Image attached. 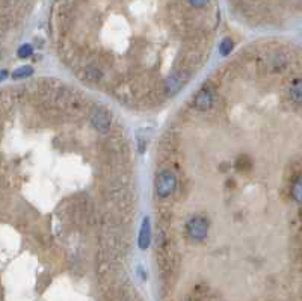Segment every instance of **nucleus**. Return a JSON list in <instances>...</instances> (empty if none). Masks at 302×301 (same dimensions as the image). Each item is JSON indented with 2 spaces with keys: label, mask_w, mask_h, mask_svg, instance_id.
<instances>
[{
  "label": "nucleus",
  "mask_w": 302,
  "mask_h": 301,
  "mask_svg": "<svg viewBox=\"0 0 302 301\" xmlns=\"http://www.w3.org/2000/svg\"><path fill=\"white\" fill-rule=\"evenodd\" d=\"M6 76H8V71H6V70H2V71H0V82L5 81Z\"/></svg>",
  "instance_id": "obj_15"
},
{
  "label": "nucleus",
  "mask_w": 302,
  "mask_h": 301,
  "mask_svg": "<svg viewBox=\"0 0 302 301\" xmlns=\"http://www.w3.org/2000/svg\"><path fill=\"white\" fill-rule=\"evenodd\" d=\"M17 55L19 58L21 59H26V58H30L32 55H34V47H32V44H21L19 47V50H17Z\"/></svg>",
  "instance_id": "obj_13"
},
{
  "label": "nucleus",
  "mask_w": 302,
  "mask_h": 301,
  "mask_svg": "<svg viewBox=\"0 0 302 301\" xmlns=\"http://www.w3.org/2000/svg\"><path fill=\"white\" fill-rule=\"evenodd\" d=\"M32 74H34V68H32L30 65H23V67H19L12 73V79H15V81H20V79L30 77Z\"/></svg>",
  "instance_id": "obj_11"
},
{
  "label": "nucleus",
  "mask_w": 302,
  "mask_h": 301,
  "mask_svg": "<svg viewBox=\"0 0 302 301\" xmlns=\"http://www.w3.org/2000/svg\"><path fill=\"white\" fill-rule=\"evenodd\" d=\"M179 186V180L176 172L169 168H162L156 172V179H154V188H156V194L161 200L169 198Z\"/></svg>",
  "instance_id": "obj_1"
},
{
  "label": "nucleus",
  "mask_w": 302,
  "mask_h": 301,
  "mask_svg": "<svg viewBox=\"0 0 302 301\" xmlns=\"http://www.w3.org/2000/svg\"><path fill=\"white\" fill-rule=\"evenodd\" d=\"M209 2L210 0H189L190 6H194V8H204Z\"/></svg>",
  "instance_id": "obj_14"
},
{
  "label": "nucleus",
  "mask_w": 302,
  "mask_h": 301,
  "mask_svg": "<svg viewBox=\"0 0 302 301\" xmlns=\"http://www.w3.org/2000/svg\"><path fill=\"white\" fill-rule=\"evenodd\" d=\"M194 108L200 112H209L210 109L215 108L216 103V89L210 82H205L201 85V88L194 94L192 99Z\"/></svg>",
  "instance_id": "obj_2"
},
{
  "label": "nucleus",
  "mask_w": 302,
  "mask_h": 301,
  "mask_svg": "<svg viewBox=\"0 0 302 301\" xmlns=\"http://www.w3.org/2000/svg\"><path fill=\"white\" fill-rule=\"evenodd\" d=\"M190 77H192V73L189 71V68H180L174 74H169L163 81L165 94L166 96H176L186 86Z\"/></svg>",
  "instance_id": "obj_3"
},
{
  "label": "nucleus",
  "mask_w": 302,
  "mask_h": 301,
  "mask_svg": "<svg viewBox=\"0 0 302 301\" xmlns=\"http://www.w3.org/2000/svg\"><path fill=\"white\" fill-rule=\"evenodd\" d=\"M83 73H85V79H88L89 82H97L101 79L103 76V71L99 65L95 64H89L83 68Z\"/></svg>",
  "instance_id": "obj_7"
},
{
  "label": "nucleus",
  "mask_w": 302,
  "mask_h": 301,
  "mask_svg": "<svg viewBox=\"0 0 302 301\" xmlns=\"http://www.w3.org/2000/svg\"><path fill=\"white\" fill-rule=\"evenodd\" d=\"M91 124L100 133H109L110 128H112V115L103 106L95 108L91 112Z\"/></svg>",
  "instance_id": "obj_5"
},
{
  "label": "nucleus",
  "mask_w": 302,
  "mask_h": 301,
  "mask_svg": "<svg viewBox=\"0 0 302 301\" xmlns=\"http://www.w3.org/2000/svg\"><path fill=\"white\" fill-rule=\"evenodd\" d=\"M186 233L194 242H202L209 233V221L202 215H194L186 223Z\"/></svg>",
  "instance_id": "obj_4"
},
{
  "label": "nucleus",
  "mask_w": 302,
  "mask_h": 301,
  "mask_svg": "<svg viewBox=\"0 0 302 301\" xmlns=\"http://www.w3.org/2000/svg\"><path fill=\"white\" fill-rule=\"evenodd\" d=\"M289 96L292 99V102L301 105L302 103V81L301 79H298V81H295L290 88H289Z\"/></svg>",
  "instance_id": "obj_8"
},
{
  "label": "nucleus",
  "mask_w": 302,
  "mask_h": 301,
  "mask_svg": "<svg viewBox=\"0 0 302 301\" xmlns=\"http://www.w3.org/2000/svg\"><path fill=\"white\" fill-rule=\"evenodd\" d=\"M234 167H236L237 171L245 172V171H249V170L252 168V162H251V159H249V156H248V154H241V156L236 159Z\"/></svg>",
  "instance_id": "obj_9"
},
{
  "label": "nucleus",
  "mask_w": 302,
  "mask_h": 301,
  "mask_svg": "<svg viewBox=\"0 0 302 301\" xmlns=\"http://www.w3.org/2000/svg\"><path fill=\"white\" fill-rule=\"evenodd\" d=\"M151 239H153V232H151V221L148 216H145L142 219V224L139 229V236H138V247L145 251L148 250V247L151 245Z\"/></svg>",
  "instance_id": "obj_6"
},
{
  "label": "nucleus",
  "mask_w": 302,
  "mask_h": 301,
  "mask_svg": "<svg viewBox=\"0 0 302 301\" xmlns=\"http://www.w3.org/2000/svg\"><path fill=\"white\" fill-rule=\"evenodd\" d=\"M233 49H234V41L231 40V38H224L221 41V44H219V55L221 56H230L231 55V52H233Z\"/></svg>",
  "instance_id": "obj_10"
},
{
  "label": "nucleus",
  "mask_w": 302,
  "mask_h": 301,
  "mask_svg": "<svg viewBox=\"0 0 302 301\" xmlns=\"http://www.w3.org/2000/svg\"><path fill=\"white\" fill-rule=\"evenodd\" d=\"M292 195L298 203H302V176H299L292 188Z\"/></svg>",
  "instance_id": "obj_12"
}]
</instances>
